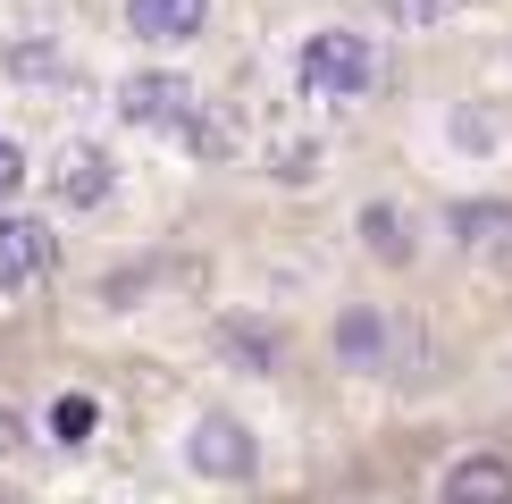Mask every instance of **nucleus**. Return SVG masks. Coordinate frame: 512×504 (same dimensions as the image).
<instances>
[{
	"instance_id": "nucleus-7",
	"label": "nucleus",
	"mask_w": 512,
	"mask_h": 504,
	"mask_svg": "<svg viewBox=\"0 0 512 504\" xmlns=\"http://www.w3.org/2000/svg\"><path fill=\"white\" fill-rule=\"evenodd\" d=\"M445 227H454L462 252H487V261H504V252H512V202H454V210H445Z\"/></svg>"
},
{
	"instance_id": "nucleus-3",
	"label": "nucleus",
	"mask_w": 512,
	"mask_h": 504,
	"mask_svg": "<svg viewBox=\"0 0 512 504\" xmlns=\"http://www.w3.org/2000/svg\"><path fill=\"white\" fill-rule=\"evenodd\" d=\"M118 110L135 126H194V84L168 76V68H143V76L118 84Z\"/></svg>"
},
{
	"instance_id": "nucleus-9",
	"label": "nucleus",
	"mask_w": 512,
	"mask_h": 504,
	"mask_svg": "<svg viewBox=\"0 0 512 504\" xmlns=\"http://www.w3.org/2000/svg\"><path fill=\"white\" fill-rule=\"evenodd\" d=\"M361 244H370L387 269H403V261H412V219H403L395 202H370V210H361Z\"/></svg>"
},
{
	"instance_id": "nucleus-17",
	"label": "nucleus",
	"mask_w": 512,
	"mask_h": 504,
	"mask_svg": "<svg viewBox=\"0 0 512 504\" xmlns=\"http://www.w3.org/2000/svg\"><path fill=\"white\" fill-rule=\"evenodd\" d=\"M454 135H462V143H496V118H479V110H462V118H454Z\"/></svg>"
},
{
	"instance_id": "nucleus-14",
	"label": "nucleus",
	"mask_w": 512,
	"mask_h": 504,
	"mask_svg": "<svg viewBox=\"0 0 512 504\" xmlns=\"http://www.w3.org/2000/svg\"><path fill=\"white\" fill-rule=\"evenodd\" d=\"M387 9L403 17V26H437V17H445V9H454V0H387Z\"/></svg>"
},
{
	"instance_id": "nucleus-11",
	"label": "nucleus",
	"mask_w": 512,
	"mask_h": 504,
	"mask_svg": "<svg viewBox=\"0 0 512 504\" xmlns=\"http://www.w3.org/2000/svg\"><path fill=\"white\" fill-rule=\"evenodd\" d=\"M51 429L68 437V446H84V437H93V395H59V412H51Z\"/></svg>"
},
{
	"instance_id": "nucleus-16",
	"label": "nucleus",
	"mask_w": 512,
	"mask_h": 504,
	"mask_svg": "<svg viewBox=\"0 0 512 504\" xmlns=\"http://www.w3.org/2000/svg\"><path fill=\"white\" fill-rule=\"evenodd\" d=\"M9 454H26V420H17L9 404H0V462H9Z\"/></svg>"
},
{
	"instance_id": "nucleus-4",
	"label": "nucleus",
	"mask_w": 512,
	"mask_h": 504,
	"mask_svg": "<svg viewBox=\"0 0 512 504\" xmlns=\"http://www.w3.org/2000/svg\"><path fill=\"white\" fill-rule=\"evenodd\" d=\"M51 194L68 210H101L110 202V152H101V143H68V152L51 160Z\"/></svg>"
},
{
	"instance_id": "nucleus-8",
	"label": "nucleus",
	"mask_w": 512,
	"mask_h": 504,
	"mask_svg": "<svg viewBox=\"0 0 512 504\" xmlns=\"http://www.w3.org/2000/svg\"><path fill=\"white\" fill-rule=\"evenodd\" d=\"M126 26L143 42H185L210 26V0H126Z\"/></svg>"
},
{
	"instance_id": "nucleus-10",
	"label": "nucleus",
	"mask_w": 512,
	"mask_h": 504,
	"mask_svg": "<svg viewBox=\"0 0 512 504\" xmlns=\"http://www.w3.org/2000/svg\"><path fill=\"white\" fill-rule=\"evenodd\" d=\"M445 496H512V462L504 454H462L445 471Z\"/></svg>"
},
{
	"instance_id": "nucleus-2",
	"label": "nucleus",
	"mask_w": 512,
	"mask_h": 504,
	"mask_svg": "<svg viewBox=\"0 0 512 504\" xmlns=\"http://www.w3.org/2000/svg\"><path fill=\"white\" fill-rule=\"evenodd\" d=\"M185 454H194V471H202V479H252V471H261V446H252V429H244V420H227V412L194 420Z\"/></svg>"
},
{
	"instance_id": "nucleus-12",
	"label": "nucleus",
	"mask_w": 512,
	"mask_h": 504,
	"mask_svg": "<svg viewBox=\"0 0 512 504\" xmlns=\"http://www.w3.org/2000/svg\"><path fill=\"white\" fill-rule=\"evenodd\" d=\"M219 345H227V353H236V362H252V370H269V362H277V345H269V336H261V328H227V336H219Z\"/></svg>"
},
{
	"instance_id": "nucleus-1",
	"label": "nucleus",
	"mask_w": 512,
	"mask_h": 504,
	"mask_svg": "<svg viewBox=\"0 0 512 504\" xmlns=\"http://www.w3.org/2000/svg\"><path fill=\"white\" fill-rule=\"evenodd\" d=\"M294 76H303V93H311V101H361V93L378 84V51H370V34L328 26V34H311V42H303Z\"/></svg>"
},
{
	"instance_id": "nucleus-15",
	"label": "nucleus",
	"mask_w": 512,
	"mask_h": 504,
	"mask_svg": "<svg viewBox=\"0 0 512 504\" xmlns=\"http://www.w3.org/2000/svg\"><path fill=\"white\" fill-rule=\"evenodd\" d=\"M17 185H26V152H17V143H0V202H9Z\"/></svg>"
},
{
	"instance_id": "nucleus-13",
	"label": "nucleus",
	"mask_w": 512,
	"mask_h": 504,
	"mask_svg": "<svg viewBox=\"0 0 512 504\" xmlns=\"http://www.w3.org/2000/svg\"><path fill=\"white\" fill-rule=\"evenodd\" d=\"M277 177H286V185H311V177H319V143H286V152H277Z\"/></svg>"
},
{
	"instance_id": "nucleus-6",
	"label": "nucleus",
	"mask_w": 512,
	"mask_h": 504,
	"mask_svg": "<svg viewBox=\"0 0 512 504\" xmlns=\"http://www.w3.org/2000/svg\"><path fill=\"white\" fill-rule=\"evenodd\" d=\"M387 353H395V328H387V311L353 303L345 320H336V362H345V370H387Z\"/></svg>"
},
{
	"instance_id": "nucleus-5",
	"label": "nucleus",
	"mask_w": 512,
	"mask_h": 504,
	"mask_svg": "<svg viewBox=\"0 0 512 504\" xmlns=\"http://www.w3.org/2000/svg\"><path fill=\"white\" fill-rule=\"evenodd\" d=\"M51 269V227L42 219H0V294L34 286Z\"/></svg>"
}]
</instances>
